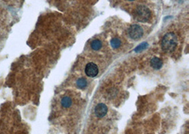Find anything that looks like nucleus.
Instances as JSON below:
<instances>
[{"mask_svg": "<svg viewBox=\"0 0 189 134\" xmlns=\"http://www.w3.org/2000/svg\"><path fill=\"white\" fill-rule=\"evenodd\" d=\"M178 44L177 37L174 33H169L165 35L162 40V47L167 52L174 51Z\"/></svg>", "mask_w": 189, "mask_h": 134, "instance_id": "f257e3e1", "label": "nucleus"}, {"mask_svg": "<svg viewBox=\"0 0 189 134\" xmlns=\"http://www.w3.org/2000/svg\"><path fill=\"white\" fill-rule=\"evenodd\" d=\"M151 12L147 7L140 5L136 7L134 12V18L135 20L141 23H145L150 20Z\"/></svg>", "mask_w": 189, "mask_h": 134, "instance_id": "f03ea898", "label": "nucleus"}, {"mask_svg": "<svg viewBox=\"0 0 189 134\" xmlns=\"http://www.w3.org/2000/svg\"><path fill=\"white\" fill-rule=\"evenodd\" d=\"M128 34L132 38L135 40H137L142 37L143 36V30L139 25L135 24L130 27L128 30Z\"/></svg>", "mask_w": 189, "mask_h": 134, "instance_id": "7ed1b4c3", "label": "nucleus"}, {"mask_svg": "<svg viewBox=\"0 0 189 134\" xmlns=\"http://www.w3.org/2000/svg\"><path fill=\"white\" fill-rule=\"evenodd\" d=\"M85 73L89 77L94 78L97 76L98 73V69L97 64L94 63H89L85 67Z\"/></svg>", "mask_w": 189, "mask_h": 134, "instance_id": "20e7f679", "label": "nucleus"}, {"mask_svg": "<svg viewBox=\"0 0 189 134\" xmlns=\"http://www.w3.org/2000/svg\"><path fill=\"white\" fill-rule=\"evenodd\" d=\"M108 112V107L103 103L98 104L95 107V114L98 118L104 117Z\"/></svg>", "mask_w": 189, "mask_h": 134, "instance_id": "39448f33", "label": "nucleus"}, {"mask_svg": "<svg viewBox=\"0 0 189 134\" xmlns=\"http://www.w3.org/2000/svg\"><path fill=\"white\" fill-rule=\"evenodd\" d=\"M151 66L154 69H160L162 66V61L158 57H154L151 60Z\"/></svg>", "mask_w": 189, "mask_h": 134, "instance_id": "423d86ee", "label": "nucleus"}, {"mask_svg": "<svg viewBox=\"0 0 189 134\" xmlns=\"http://www.w3.org/2000/svg\"><path fill=\"white\" fill-rule=\"evenodd\" d=\"M61 104H62V106L65 108H68L72 105V100L70 97H67V96H65L62 99V101H61Z\"/></svg>", "mask_w": 189, "mask_h": 134, "instance_id": "0eeeda50", "label": "nucleus"}, {"mask_svg": "<svg viewBox=\"0 0 189 134\" xmlns=\"http://www.w3.org/2000/svg\"><path fill=\"white\" fill-rule=\"evenodd\" d=\"M91 47H92V49L95 50V51L99 50L102 47V42L100 41V40H94L92 42Z\"/></svg>", "mask_w": 189, "mask_h": 134, "instance_id": "6e6552de", "label": "nucleus"}, {"mask_svg": "<svg viewBox=\"0 0 189 134\" xmlns=\"http://www.w3.org/2000/svg\"><path fill=\"white\" fill-rule=\"evenodd\" d=\"M87 81L86 79H84V78H80V79L77 80V85L79 88H81V89L84 88L87 86Z\"/></svg>", "mask_w": 189, "mask_h": 134, "instance_id": "1a4fd4ad", "label": "nucleus"}, {"mask_svg": "<svg viewBox=\"0 0 189 134\" xmlns=\"http://www.w3.org/2000/svg\"><path fill=\"white\" fill-rule=\"evenodd\" d=\"M121 42L119 39L113 38L111 40V47L113 48V49H117V48H118L120 46H121Z\"/></svg>", "mask_w": 189, "mask_h": 134, "instance_id": "9d476101", "label": "nucleus"}, {"mask_svg": "<svg viewBox=\"0 0 189 134\" xmlns=\"http://www.w3.org/2000/svg\"><path fill=\"white\" fill-rule=\"evenodd\" d=\"M147 47H148V44L147 43V42H143V43L140 44L139 46H137L136 48H135V50L136 52H141V51L145 50Z\"/></svg>", "mask_w": 189, "mask_h": 134, "instance_id": "9b49d317", "label": "nucleus"}, {"mask_svg": "<svg viewBox=\"0 0 189 134\" xmlns=\"http://www.w3.org/2000/svg\"><path fill=\"white\" fill-rule=\"evenodd\" d=\"M128 1H130V2H132V1H135V0H128Z\"/></svg>", "mask_w": 189, "mask_h": 134, "instance_id": "f8f14e48", "label": "nucleus"}]
</instances>
